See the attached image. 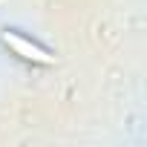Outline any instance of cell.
Wrapping results in <instances>:
<instances>
[{"mask_svg": "<svg viewBox=\"0 0 147 147\" xmlns=\"http://www.w3.org/2000/svg\"><path fill=\"white\" fill-rule=\"evenodd\" d=\"M3 43H6L15 55H20V58H26V61H32V63H43V66L55 63V58H52L43 46H38V43L26 40V38H23V35H18V32H3Z\"/></svg>", "mask_w": 147, "mask_h": 147, "instance_id": "1", "label": "cell"}]
</instances>
